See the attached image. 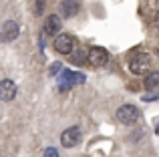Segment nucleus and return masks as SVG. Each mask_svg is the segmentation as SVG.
Wrapping results in <instances>:
<instances>
[{"instance_id":"f257e3e1","label":"nucleus","mask_w":159,"mask_h":157,"mask_svg":"<svg viewBox=\"0 0 159 157\" xmlns=\"http://www.w3.org/2000/svg\"><path fill=\"white\" fill-rule=\"evenodd\" d=\"M149 65H151V59H149L147 52H137V55H133L131 61H129V71H131L133 75H143V73H147Z\"/></svg>"},{"instance_id":"f03ea898","label":"nucleus","mask_w":159,"mask_h":157,"mask_svg":"<svg viewBox=\"0 0 159 157\" xmlns=\"http://www.w3.org/2000/svg\"><path fill=\"white\" fill-rule=\"evenodd\" d=\"M52 48L57 52H61V55H73V51H75V38L70 34H66V32H62V34L54 36Z\"/></svg>"},{"instance_id":"7ed1b4c3","label":"nucleus","mask_w":159,"mask_h":157,"mask_svg":"<svg viewBox=\"0 0 159 157\" xmlns=\"http://www.w3.org/2000/svg\"><path fill=\"white\" fill-rule=\"evenodd\" d=\"M139 119V109L135 105H123L117 109V121L123 125H133Z\"/></svg>"},{"instance_id":"20e7f679","label":"nucleus","mask_w":159,"mask_h":157,"mask_svg":"<svg viewBox=\"0 0 159 157\" xmlns=\"http://www.w3.org/2000/svg\"><path fill=\"white\" fill-rule=\"evenodd\" d=\"M87 63H89L91 67H105L109 63V52L101 47H93L87 52Z\"/></svg>"},{"instance_id":"39448f33","label":"nucleus","mask_w":159,"mask_h":157,"mask_svg":"<svg viewBox=\"0 0 159 157\" xmlns=\"http://www.w3.org/2000/svg\"><path fill=\"white\" fill-rule=\"evenodd\" d=\"M20 32V26L16 20H6V22L2 24V30H0V40L2 43H12V40L18 36Z\"/></svg>"},{"instance_id":"423d86ee","label":"nucleus","mask_w":159,"mask_h":157,"mask_svg":"<svg viewBox=\"0 0 159 157\" xmlns=\"http://www.w3.org/2000/svg\"><path fill=\"white\" fill-rule=\"evenodd\" d=\"M79 141H81V129H79V127H69V129L62 131L61 143L65 147H75Z\"/></svg>"},{"instance_id":"0eeeda50","label":"nucleus","mask_w":159,"mask_h":157,"mask_svg":"<svg viewBox=\"0 0 159 157\" xmlns=\"http://www.w3.org/2000/svg\"><path fill=\"white\" fill-rule=\"evenodd\" d=\"M14 97H16V85H14V81H10V78L0 81V101L8 103V101H12Z\"/></svg>"},{"instance_id":"6e6552de","label":"nucleus","mask_w":159,"mask_h":157,"mask_svg":"<svg viewBox=\"0 0 159 157\" xmlns=\"http://www.w3.org/2000/svg\"><path fill=\"white\" fill-rule=\"evenodd\" d=\"M61 24H62V20L58 18L57 14H51V16L47 18V22H44L43 34H57V32L61 30Z\"/></svg>"},{"instance_id":"1a4fd4ad","label":"nucleus","mask_w":159,"mask_h":157,"mask_svg":"<svg viewBox=\"0 0 159 157\" xmlns=\"http://www.w3.org/2000/svg\"><path fill=\"white\" fill-rule=\"evenodd\" d=\"M79 2H75V0H65V2L61 4V14L66 16V18H70V16H75L79 12Z\"/></svg>"},{"instance_id":"9d476101","label":"nucleus","mask_w":159,"mask_h":157,"mask_svg":"<svg viewBox=\"0 0 159 157\" xmlns=\"http://www.w3.org/2000/svg\"><path fill=\"white\" fill-rule=\"evenodd\" d=\"M145 87L147 89H159V71H151L145 75Z\"/></svg>"},{"instance_id":"9b49d317","label":"nucleus","mask_w":159,"mask_h":157,"mask_svg":"<svg viewBox=\"0 0 159 157\" xmlns=\"http://www.w3.org/2000/svg\"><path fill=\"white\" fill-rule=\"evenodd\" d=\"M70 61H73L75 65H83L87 61V56L83 55V51H73V55H70Z\"/></svg>"},{"instance_id":"f8f14e48","label":"nucleus","mask_w":159,"mask_h":157,"mask_svg":"<svg viewBox=\"0 0 159 157\" xmlns=\"http://www.w3.org/2000/svg\"><path fill=\"white\" fill-rule=\"evenodd\" d=\"M44 8H47V0H36V4H34V8H32V10H34L36 16H40L44 12Z\"/></svg>"},{"instance_id":"ddd939ff","label":"nucleus","mask_w":159,"mask_h":157,"mask_svg":"<svg viewBox=\"0 0 159 157\" xmlns=\"http://www.w3.org/2000/svg\"><path fill=\"white\" fill-rule=\"evenodd\" d=\"M61 73H62V65L61 63H52L51 65V75L57 77V75H61Z\"/></svg>"},{"instance_id":"4468645a","label":"nucleus","mask_w":159,"mask_h":157,"mask_svg":"<svg viewBox=\"0 0 159 157\" xmlns=\"http://www.w3.org/2000/svg\"><path fill=\"white\" fill-rule=\"evenodd\" d=\"M43 157H58V151L54 149V147H48V149H44Z\"/></svg>"},{"instance_id":"2eb2a0df","label":"nucleus","mask_w":159,"mask_h":157,"mask_svg":"<svg viewBox=\"0 0 159 157\" xmlns=\"http://www.w3.org/2000/svg\"><path fill=\"white\" fill-rule=\"evenodd\" d=\"M155 26H159V12L155 14Z\"/></svg>"},{"instance_id":"dca6fc26","label":"nucleus","mask_w":159,"mask_h":157,"mask_svg":"<svg viewBox=\"0 0 159 157\" xmlns=\"http://www.w3.org/2000/svg\"><path fill=\"white\" fill-rule=\"evenodd\" d=\"M155 133H159V123H157V127H155Z\"/></svg>"},{"instance_id":"f3484780","label":"nucleus","mask_w":159,"mask_h":157,"mask_svg":"<svg viewBox=\"0 0 159 157\" xmlns=\"http://www.w3.org/2000/svg\"><path fill=\"white\" fill-rule=\"evenodd\" d=\"M0 157H2V155H0Z\"/></svg>"}]
</instances>
